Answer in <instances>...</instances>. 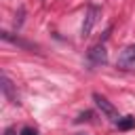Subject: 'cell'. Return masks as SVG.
I'll use <instances>...</instances> for the list:
<instances>
[{"instance_id":"obj_1","label":"cell","mask_w":135,"mask_h":135,"mask_svg":"<svg viewBox=\"0 0 135 135\" xmlns=\"http://www.w3.org/2000/svg\"><path fill=\"white\" fill-rule=\"evenodd\" d=\"M93 101L97 103V108L101 110V114H103V116H105L110 122H118V120H120V114H118V110H116V108H114V105H112V103H110V101H108L103 95H99V93H93Z\"/></svg>"},{"instance_id":"obj_2","label":"cell","mask_w":135,"mask_h":135,"mask_svg":"<svg viewBox=\"0 0 135 135\" xmlns=\"http://www.w3.org/2000/svg\"><path fill=\"white\" fill-rule=\"evenodd\" d=\"M86 59H89V65H91V68L103 65V63L108 61V51H105V46H103V44H95V46H91L89 53H86Z\"/></svg>"},{"instance_id":"obj_3","label":"cell","mask_w":135,"mask_h":135,"mask_svg":"<svg viewBox=\"0 0 135 135\" xmlns=\"http://www.w3.org/2000/svg\"><path fill=\"white\" fill-rule=\"evenodd\" d=\"M116 65H118L120 70H131V68L135 65V44H129L127 49L120 51Z\"/></svg>"},{"instance_id":"obj_4","label":"cell","mask_w":135,"mask_h":135,"mask_svg":"<svg viewBox=\"0 0 135 135\" xmlns=\"http://www.w3.org/2000/svg\"><path fill=\"white\" fill-rule=\"evenodd\" d=\"M99 6H89L86 8V17H84V23H82V38H86L91 32H93V25L97 23V17H99Z\"/></svg>"},{"instance_id":"obj_5","label":"cell","mask_w":135,"mask_h":135,"mask_svg":"<svg viewBox=\"0 0 135 135\" xmlns=\"http://www.w3.org/2000/svg\"><path fill=\"white\" fill-rule=\"evenodd\" d=\"M2 93L11 99V103H19V97H17V93L13 91V82H11L6 76H2Z\"/></svg>"},{"instance_id":"obj_6","label":"cell","mask_w":135,"mask_h":135,"mask_svg":"<svg viewBox=\"0 0 135 135\" xmlns=\"http://www.w3.org/2000/svg\"><path fill=\"white\" fill-rule=\"evenodd\" d=\"M2 40L13 42V44H19V46H23V49H32V44H30V42H25V40H21V38H15V36H11L8 32H2Z\"/></svg>"},{"instance_id":"obj_7","label":"cell","mask_w":135,"mask_h":135,"mask_svg":"<svg viewBox=\"0 0 135 135\" xmlns=\"http://www.w3.org/2000/svg\"><path fill=\"white\" fill-rule=\"evenodd\" d=\"M116 124H118V129H120V131H129V129H133V127H135V118H133V116H122Z\"/></svg>"},{"instance_id":"obj_8","label":"cell","mask_w":135,"mask_h":135,"mask_svg":"<svg viewBox=\"0 0 135 135\" xmlns=\"http://www.w3.org/2000/svg\"><path fill=\"white\" fill-rule=\"evenodd\" d=\"M89 120H93V112H82V114L76 118V122H89Z\"/></svg>"},{"instance_id":"obj_9","label":"cell","mask_w":135,"mask_h":135,"mask_svg":"<svg viewBox=\"0 0 135 135\" xmlns=\"http://www.w3.org/2000/svg\"><path fill=\"white\" fill-rule=\"evenodd\" d=\"M21 135H38V131L32 129V127H23V129H21Z\"/></svg>"},{"instance_id":"obj_10","label":"cell","mask_w":135,"mask_h":135,"mask_svg":"<svg viewBox=\"0 0 135 135\" xmlns=\"http://www.w3.org/2000/svg\"><path fill=\"white\" fill-rule=\"evenodd\" d=\"M6 135H15V131L13 129H6Z\"/></svg>"}]
</instances>
